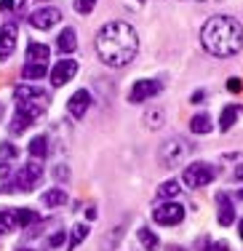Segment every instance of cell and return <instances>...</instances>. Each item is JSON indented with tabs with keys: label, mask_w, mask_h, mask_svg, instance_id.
<instances>
[{
	"label": "cell",
	"mask_w": 243,
	"mask_h": 251,
	"mask_svg": "<svg viewBox=\"0 0 243 251\" xmlns=\"http://www.w3.org/2000/svg\"><path fill=\"white\" fill-rule=\"evenodd\" d=\"M94 49L107 67H126L139 53V35L128 22H107L97 32Z\"/></svg>",
	"instance_id": "1"
},
{
	"label": "cell",
	"mask_w": 243,
	"mask_h": 251,
	"mask_svg": "<svg viewBox=\"0 0 243 251\" xmlns=\"http://www.w3.org/2000/svg\"><path fill=\"white\" fill-rule=\"evenodd\" d=\"M200 43L211 56L227 59L243 49V27L233 16H211L200 29Z\"/></svg>",
	"instance_id": "2"
},
{
	"label": "cell",
	"mask_w": 243,
	"mask_h": 251,
	"mask_svg": "<svg viewBox=\"0 0 243 251\" xmlns=\"http://www.w3.org/2000/svg\"><path fill=\"white\" fill-rule=\"evenodd\" d=\"M46 107L43 104H35V101H16V115H14V123H11V134H22L27 131L29 126L35 123V118L43 115Z\"/></svg>",
	"instance_id": "3"
},
{
	"label": "cell",
	"mask_w": 243,
	"mask_h": 251,
	"mask_svg": "<svg viewBox=\"0 0 243 251\" xmlns=\"http://www.w3.org/2000/svg\"><path fill=\"white\" fill-rule=\"evenodd\" d=\"M217 176V169L211 163H193L185 169V174H182V182L187 184L190 190H198V187H206V184H211Z\"/></svg>",
	"instance_id": "4"
},
{
	"label": "cell",
	"mask_w": 243,
	"mask_h": 251,
	"mask_svg": "<svg viewBox=\"0 0 243 251\" xmlns=\"http://www.w3.org/2000/svg\"><path fill=\"white\" fill-rule=\"evenodd\" d=\"M187 155H190V147H187L185 139H169V142L161 145L158 158H161V163L166 166V169H174V166H179Z\"/></svg>",
	"instance_id": "5"
},
{
	"label": "cell",
	"mask_w": 243,
	"mask_h": 251,
	"mask_svg": "<svg viewBox=\"0 0 243 251\" xmlns=\"http://www.w3.org/2000/svg\"><path fill=\"white\" fill-rule=\"evenodd\" d=\"M152 219H155L158 225H163V227H174V225H179L182 219H185V206L176 203V201H166V203H161V206L152 208Z\"/></svg>",
	"instance_id": "6"
},
{
	"label": "cell",
	"mask_w": 243,
	"mask_h": 251,
	"mask_svg": "<svg viewBox=\"0 0 243 251\" xmlns=\"http://www.w3.org/2000/svg\"><path fill=\"white\" fill-rule=\"evenodd\" d=\"M161 80H152V77H142V80H136L131 86V91H128V101L131 104H142V101L152 99L155 94H161Z\"/></svg>",
	"instance_id": "7"
},
{
	"label": "cell",
	"mask_w": 243,
	"mask_h": 251,
	"mask_svg": "<svg viewBox=\"0 0 243 251\" xmlns=\"http://www.w3.org/2000/svg\"><path fill=\"white\" fill-rule=\"evenodd\" d=\"M40 176H43V169H40L38 163H27V166H22V169L16 171L14 187L22 190V193H29V190H35V184L40 182Z\"/></svg>",
	"instance_id": "8"
},
{
	"label": "cell",
	"mask_w": 243,
	"mask_h": 251,
	"mask_svg": "<svg viewBox=\"0 0 243 251\" xmlns=\"http://www.w3.org/2000/svg\"><path fill=\"white\" fill-rule=\"evenodd\" d=\"M16 35H19L16 22H5V25L0 27V62H5V59L14 53V49H16Z\"/></svg>",
	"instance_id": "9"
},
{
	"label": "cell",
	"mask_w": 243,
	"mask_h": 251,
	"mask_svg": "<svg viewBox=\"0 0 243 251\" xmlns=\"http://www.w3.org/2000/svg\"><path fill=\"white\" fill-rule=\"evenodd\" d=\"M62 22V11L59 8H38L32 16H29V25L35 29H51Z\"/></svg>",
	"instance_id": "10"
},
{
	"label": "cell",
	"mask_w": 243,
	"mask_h": 251,
	"mask_svg": "<svg viewBox=\"0 0 243 251\" xmlns=\"http://www.w3.org/2000/svg\"><path fill=\"white\" fill-rule=\"evenodd\" d=\"M75 73H78V62H75V59H59L56 67L51 70V83L59 88V86H64L67 80H73Z\"/></svg>",
	"instance_id": "11"
},
{
	"label": "cell",
	"mask_w": 243,
	"mask_h": 251,
	"mask_svg": "<svg viewBox=\"0 0 243 251\" xmlns=\"http://www.w3.org/2000/svg\"><path fill=\"white\" fill-rule=\"evenodd\" d=\"M88 107H91V94H88L86 88H78V91L70 97V101H67V112L73 118H78V121L88 112Z\"/></svg>",
	"instance_id": "12"
},
{
	"label": "cell",
	"mask_w": 243,
	"mask_h": 251,
	"mask_svg": "<svg viewBox=\"0 0 243 251\" xmlns=\"http://www.w3.org/2000/svg\"><path fill=\"white\" fill-rule=\"evenodd\" d=\"M217 206H219V214H217L219 225L230 227V225L235 222V208H233V203H230V195L227 193H219L217 195Z\"/></svg>",
	"instance_id": "13"
},
{
	"label": "cell",
	"mask_w": 243,
	"mask_h": 251,
	"mask_svg": "<svg viewBox=\"0 0 243 251\" xmlns=\"http://www.w3.org/2000/svg\"><path fill=\"white\" fill-rule=\"evenodd\" d=\"M14 97H16V101H35V99H38L40 104L49 101V94H46L43 88H38V86H16L14 88Z\"/></svg>",
	"instance_id": "14"
},
{
	"label": "cell",
	"mask_w": 243,
	"mask_h": 251,
	"mask_svg": "<svg viewBox=\"0 0 243 251\" xmlns=\"http://www.w3.org/2000/svg\"><path fill=\"white\" fill-rule=\"evenodd\" d=\"M56 49L62 51V53H73L75 49H78V35H75L73 27H67V29H62V32H59Z\"/></svg>",
	"instance_id": "15"
},
{
	"label": "cell",
	"mask_w": 243,
	"mask_h": 251,
	"mask_svg": "<svg viewBox=\"0 0 243 251\" xmlns=\"http://www.w3.org/2000/svg\"><path fill=\"white\" fill-rule=\"evenodd\" d=\"M190 131L193 134H211L214 131V123H211V118L206 115V112H198V115H193V121H190Z\"/></svg>",
	"instance_id": "16"
},
{
	"label": "cell",
	"mask_w": 243,
	"mask_h": 251,
	"mask_svg": "<svg viewBox=\"0 0 243 251\" xmlns=\"http://www.w3.org/2000/svg\"><path fill=\"white\" fill-rule=\"evenodd\" d=\"M241 115V107L238 104H230L222 110V115H219V131H230L235 126V121H238Z\"/></svg>",
	"instance_id": "17"
},
{
	"label": "cell",
	"mask_w": 243,
	"mask_h": 251,
	"mask_svg": "<svg viewBox=\"0 0 243 251\" xmlns=\"http://www.w3.org/2000/svg\"><path fill=\"white\" fill-rule=\"evenodd\" d=\"M136 238H139V243H142L145 251H158V246H161L158 235L150 230V227H139V230H136Z\"/></svg>",
	"instance_id": "18"
},
{
	"label": "cell",
	"mask_w": 243,
	"mask_h": 251,
	"mask_svg": "<svg viewBox=\"0 0 243 251\" xmlns=\"http://www.w3.org/2000/svg\"><path fill=\"white\" fill-rule=\"evenodd\" d=\"M51 56V49L49 46H43V43H29L27 46V59L29 62H35V64H46V59Z\"/></svg>",
	"instance_id": "19"
},
{
	"label": "cell",
	"mask_w": 243,
	"mask_h": 251,
	"mask_svg": "<svg viewBox=\"0 0 243 251\" xmlns=\"http://www.w3.org/2000/svg\"><path fill=\"white\" fill-rule=\"evenodd\" d=\"M64 203H67V193H64L62 187H54V190H49V193H43V206L59 208V206H64Z\"/></svg>",
	"instance_id": "20"
},
{
	"label": "cell",
	"mask_w": 243,
	"mask_h": 251,
	"mask_svg": "<svg viewBox=\"0 0 243 251\" xmlns=\"http://www.w3.org/2000/svg\"><path fill=\"white\" fill-rule=\"evenodd\" d=\"M88 238V225H75L73 232H70V241H67V251H75L83 241Z\"/></svg>",
	"instance_id": "21"
},
{
	"label": "cell",
	"mask_w": 243,
	"mask_h": 251,
	"mask_svg": "<svg viewBox=\"0 0 243 251\" xmlns=\"http://www.w3.org/2000/svg\"><path fill=\"white\" fill-rule=\"evenodd\" d=\"M22 75H24V80H40V77L49 75V67H46V64L27 62V64H24V70H22Z\"/></svg>",
	"instance_id": "22"
},
{
	"label": "cell",
	"mask_w": 243,
	"mask_h": 251,
	"mask_svg": "<svg viewBox=\"0 0 243 251\" xmlns=\"http://www.w3.org/2000/svg\"><path fill=\"white\" fill-rule=\"evenodd\" d=\"M29 155H32V158H46V155H49V139H46V136H35L32 142H29Z\"/></svg>",
	"instance_id": "23"
},
{
	"label": "cell",
	"mask_w": 243,
	"mask_h": 251,
	"mask_svg": "<svg viewBox=\"0 0 243 251\" xmlns=\"http://www.w3.org/2000/svg\"><path fill=\"white\" fill-rule=\"evenodd\" d=\"M182 193V184L176 182V179H169V182H163L161 187H158V198H176V195Z\"/></svg>",
	"instance_id": "24"
},
{
	"label": "cell",
	"mask_w": 243,
	"mask_h": 251,
	"mask_svg": "<svg viewBox=\"0 0 243 251\" xmlns=\"http://www.w3.org/2000/svg\"><path fill=\"white\" fill-rule=\"evenodd\" d=\"M14 217H16V227H29L32 222H38V214L32 208H16Z\"/></svg>",
	"instance_id": "25"
},
{
	"label": "cell",
	"mask_w": 243,
	"mask_h": 251,
	"mask_svg": "<svg viewBox=\"0 0 243 251\" xmlns=\"http://www.w3.org/2000/svg\"><path fill=\"white\" fill-rule=\"evenodd\" d=\"M145 126L150 131L161 128V126H163V110H161V107H158V110H147L145 112Z\"/></svg>",
	"instance_id": "26"
},
{
	"label": "cell",
	"mask_w": 243,
	"mask_h": 251,
	"mask_svg": "<svg viewBox=\"0 0 243 251\" xmlns=\"http://www.w3.org/2000/svg\"><path fill=\"white\" fill-rule=\"evenodd\" d=\"M14 227H16V217H14V211H0V235L11 232Z\"/></svg>",
	"instance_id": "27"
},
{
	"label": "cell",
	"mask_w": 243,
	"mask_h": 251,
	"mask_svg": "<svg viewBox=\"0 0 243 251\" xmlns=\"http://www.w3.org/2000/svg\"><path fill=\"white\" fill-rule=\"evenodd\" d=\"M97 8V0H75V11L78 14H91Z\"/></svg>",
	"instance_id": "28"
},
{
	"label": "cell",
	"mask_w": 243,
	"mask_h": 251,
	"mask_svg": "<svg viewBox=\"0 0 243 251\" xmlns=\"http://www.w3.org/2000/svg\"><path fill=\"white\" fill-rule=\"evenodd\" d=\"M0 158L14 160V158H16V147L11 145V142H3V145H0Z\"/></svg>",
	"instance_id": "29"
},
{
	"label": "cell",
	"mask_w": 243,
	"mask_h": 251,
	"mask_svg": "<svg viewBox=\"0 0 243 251\" xmlns=\"http://www.w3.org/2000/svg\"><path fill=\"white\" fill-rule=\"evenodd\" d=\"M64 238H67V235H64V232H62V230H59V232H54V235H51V238H49V246H51V249H56V246H62V243H64Z\"/></svg>",
	"instance_id": "30"
},
{
	"label": "cell",
	"mask_w": 243,
	"mask_h": 251,
	"mask_svg": "<svg viewBox=\"0 0 243 251\" xmlns=\"http://www.w3.org/2000/svg\"><path fill=\"white\" fill-rule=\"evenodd\" d=\"M227 88H230V91H233V94H238V91H241V80H238V77H230Z\"/></svg>",
	"instance_id": "31"
},
{
	"label": "cell",
	"mask_w": 243,
	"mask_h": 251,
	"mask_svg": "<svg viewBox=\"0 0 243 251\" xmlns=\"http://www.w3.org/2000/svg\"><path fill=\"white\" fill-rule=\"evenodd\" d=\"M230 246H227V243H224V241H219V243H211V246H209V251H227Z\"/></svg>",
	"instance_id": "32"
},
{
	"label": "cell",
	"mask_w": 243,
	"mask_h": 251,
	"mask_svg": "<svg viewBox=\"0 0 243 251\" xmlns=\"http://www.w3.org/2000/svg\"><path fill=\"white\" fill-rule=\"evenodd\" d=\"M206 99V91H195L193 97H190V101H193V104H198V101H203Z\"/></svg>",
	"instance_id": "33"
},
{
	"label": "cell",
	"mask_w": 243,
	"mask_h": 251,
	"mask_svg": "<svg viewBox=\"0 0 243 251\" xmlns=\"http://www.w3.org/2000/svg\"><path fill=\"white\" fill-rule=\"evenodd\" d=\"M11 8H16L14 0H0V11H11Z\"/></svg>",
	"instance_id": "34"
},
{
	"label": "cell",
	"mask_w": 243,
	"mask_h": 251,
	"mask_svg": "<svg viewBox=\"0 0 243 251\" xmlns=\"http://www.w3.org/2000/svg\"><path fill=\"white\" fill-rule=\"evenodd\" d=\"M54 174H56L59 179H67V169H64V166H59V169H54Z\"/></svg>",
	"instance_id": "35"
},
{
	"label": "cell",
	"mask_w": 243,
	"mask_h": 251,
	"mask_svg": "<svg viewBox=\"0 0 243 251\" xmlns=\"http://www.w3.org/2000/svg\"><path fill=\"white\" fill-rule=\"evenodd\" d=\"M235 179H243V166H238V171H235Z\"/></svg>",
	"instance_id": "36"
},
{
	"label": "cell",
	"mask_w": 243,
	"mask_h": 251,
	"mask_svg": "<svg viewBox=\"0 0 243 251\" xmlns=\"http://www.w3.org/2000/svg\"><path fill=\"white\" fill-rule=\"evenodd\" d=\"M238 235H241V241H243V219L238 222Z\"/></svg>",
	"instance_id": "37"
},
{
	"label": "cell",
	"mask_w": 243,
	"mask_h": 251,
	"mask_svg": "<svg viewBox=\"0 0 243 251\" xmlns=\"http://www.w3.org/2000/svg\"><path fill=\"white\" fill-rule=\"evenodd\" d=\"M16 251H32V249H16Z\"/></svg>",
	"instance_id": "38"
},
{
	"label": "cell",
	"mask_w": 243,
	"mask_h": 251,
	"mask_svg": "<svg viewBox=\"0 0 243 251\" xmlns=\"http://www.w3.org/2000/svg\"><path fill=\"white\" fill-rule=\"evenodd\" d=\"M238 195H241V201H243V190H241V193H238Z\"/></svg>",
	"instance_id": "39"
}]
</instances>
